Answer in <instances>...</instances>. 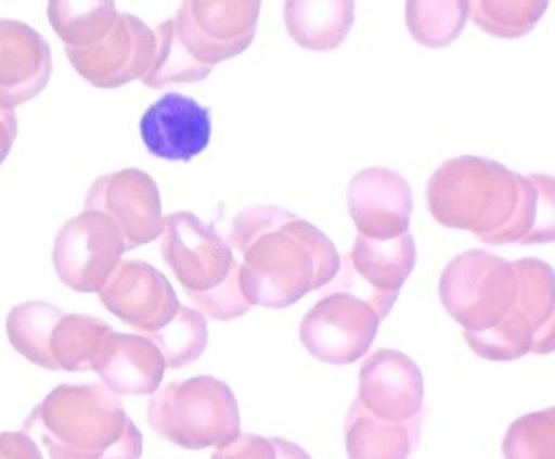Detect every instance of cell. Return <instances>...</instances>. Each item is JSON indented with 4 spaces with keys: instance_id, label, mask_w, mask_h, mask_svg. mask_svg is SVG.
<instances>
[{
    "instance_id": "26",
    "label": "cell",
    "mask_w": 555,
    "mask_h": 459,
    "mask_svg": "<svg viewBox=\"0 0 555 459\" xmlns=\"http://www.w3.org/2000/svg\"><path fill=\"white\" fill-rule=\"evenodd\" d=\"M469 2H408L409 30L421 44L442 48L461 35L468 21Z\"/></svg>"
},
{
    "instance_id": "13",
    "label": "cell",
    "mask_w": 555,
    "mask_h": 459,
    "mask_svg": "<svg viewBox=\"0 0 555 459\" xmlns=\"http://www.w3.org/2000/svg\"><path fill=\"white\" fill-rule=\"evenodd\" d=\"M357 399L380 421H412L424 415L423 372L402 352L377 349L360 370Z\"/></svg>"
},
{
    "instance_id": "4",
    "label": "cell",
    "mask_w": 555,
    "mask_h": 459,
    "mask_svg": "<svg viewBox=\"0 0 555 459\" xmlns=\"http://www.w3.org/2000/svg\"><path fill=\"white\" fill-rule=\"evenodd\" d=\"M521 188L524 175L496 161L461 156L434 173L427 203L444 227L468 230L488 245H502L520 205Z\"/></svg>"
},
{
    "instance_id": "2",
    "label": "cell",
    "mask_w": 555,
    "mask_h": 459,
    "mask_svg": "<svg viewBox=\"0 0 555 459\" xmlns=\"http://www.w3.org/2000/svg\"><path fill=\"white\" fill-rule=\"evenodd\" d=\"M229 243L244 255L240 289L250 306L289 308L332 284L341 270L335 243L320 228L279 206L244 209L233 220Z\"/></svg>"
},
{
    "instance_id": "9",
    "label": "cell",
    "mask_w": 555,
    "mask_h": 459,
    "mask_svg": "<svg viewBox=\"0 0 555 459\" xmlns=\"http://www.w3.org/2000/svg\"><path fill=\"white\" fill-rule=\"evenodd\" d=\"M380 323V316L369 301L338 291L312 306L302 319L299 336L317 360L351 365L369 354Z\"/></svg>"
},
{
    "instance_id": "3",
    "label": "cell",
    "mask_w": 555,
    "mask_h": 459,
    "mask_svg": "<svg viewBox=\"0 0 555 459\" xmlns=\"http://www.w3.org/2000/svg\"><path fill=\"white\" fill-rule=\"evenodd\" d=\"M24 433L48 459H141L144 437L122 400L99 384H63L33 409Z\"/></svg>"
},
{
    "instance_id": "8",
    "label": "cell",
    "mask_w": 555,
    "mask_h": 459,
    "mask_svg": "<svg viewBox=\"0 0 555 459\" xmlns=\"http://www.w3.org/2000/svg\"><path fill=\"white\" fill-rule=\"evenodd\" d=\"M126 252L117 225L100 212L83 209L63 225L54 240L57 278L77 293H100L122 264Z\"/></svg>"
},
{
    "instance_id": "7",
    "label": "cell",
    "mask_w": 555,
    "mask_h": 459,
    "mask_svg": "<svg viewBox=\"0 0 555 459\" xmlns=\"http://www.w3.org/2000/svg\"><path fill=\"white\" fill-rule=\"evenodd\" d=\"M260 8L257 0H188L171 17L172 30L188 58L214 72L217 63L238 56L251 44Z\"/></svg>"
},
{
    "instance_id": "19",
    "label": "cell",
    "mask_w": 555,
    "mask_h": 459,
    "mask_svg": "<svg viewBox=\"0 0 555 459\" xmlns=\"http://www.w3.org/2000/svg\"><path fill=\"white\" fill-rule=\"evenodd\" d=\"M423 422L424 415L408 422L380 421L354 399L345 422L348 459H409Z\"/></svg>"
},
{
    "instance_id": "1",
    "label": "cell",
    "mask_w": 555,
    "mask_h": 459,
    "mask_svg": "<svg viewBox=\"0 0 555 459\" xmlns=\"http://www.w3.org/2000/svg\"><path fill=\"white\" fill-rule=\"evenodd\" d=\"M439 294L478 357L512 361L554 352V272L539 258L506 263L466 252L446 267Z\"/></svg>"
},
{
    "instance_id": "29",
    "label": "cell",
    "mask_w": 555,
    "mask_h": 459,
    "mask_svg": "<svg viewBox=\"0 0 555 459\" xmlns=\"http://www.w3.org/2000/svg\"><path fill=\"white\" fill-rule=\"evenodd\" d=\"M554 428V407L517 419L503 439V456L505 459H555Z\"/></svg>"
},
{
    "instance_id": "12",
    "label": "cell",
    "mask_w": 555,
    "mask_h": 459,
    "mask_svg": "<svg viewBox=\"0 0 555 459\" xmlns=\"http://www.w3.org/2000/svg\"><path fill=\"white\" fill-rule=\"evenodd\" d=\"M99 294L107 311L142 336L168 327L181 306L168 278L144 260L120 264Z\"/></svg>"
},
{
    "instance_id": "27",
    "label": "cell",
    "mask_w": 555,
    "mask_h": 459,
    "mask_svg": "<svg viewBox=\"0 0 555 459\" xmlns=\"http://www.w3.org/2000/svg\"><path fill=\"white\" fill-rule=\"evenodd\" d=\"M154 38H156V53H154L153 66L142 80L145 87L163 90L172 85L198 84L211 73V69L202 68L188 58L176 39L171 20H166L156 26Z\"/></svg>"
},
{
    "instance_id": "25",
    "label": "cell",
    "mask_w": 555,
    "mask_h": 459,
    "mask_svg": "<svg viewBox=\"0 0 555 459\" xmlns=\"http://www.w3.org/2000/svg\"><path fill=\"white\" fill-rule=\"evenodd\" d=\"M145 339L156 343L168 369H184L205 354L208 324L202 313L181 304L168 327Z\"/></svg>"
},
{
    "instance_id": "23",
    "label": "cell",
    "mask_w": 555,
    "mask_h": 459,
    "mask_svg": "<svg viewBox=\"0 0 555 459\" xmlns=\"http://www.w3.org/2000/svg\"><path fill=\"white\" fill-rule=\"evenodd\" d=\"M554 240V179L548 175L524 176L521 200L502 245L548 243Z\"/></svg>"
},
{
    "instance_id": "10",
    "label": "cell",
    "mask_w": 555,
    "mask_h": 459,
    "mask_svg": "<svg viewBox=\"0 0 555 459\" xmlns=\"http://www.w3.org/2000/svg\"><path fill=\"white\" fill-rule=\"evenodd\" d=\"M85 209L105 213L117 225L126 252L154 242L163 233L159 188L141 169L129 167L100 176L88 190Z\"/></svg>"
},
{
    "instance_id": "6",
    "label": "cell",
    "mask_w": 555,
    "mask_h": 459,
    "mask_svg": "<svg viewBox=\"0 0 555 459\" xmlns=\"http://www.w3.org/2000/svg\"><path fill=\"white\" fill-rule=\"evenodd\" d=\"M149 424L179 448H223L242 434L238 403L229 385L211 375L157 388L147 406Z\"/></svg>"
},
{
    "instance_id": "30",
    "label": "cell",
    "mask_w": 555,
    "mask_h": 459,
    "mask_svg": "<svg viewBox=\"0 0 555 459\" xmlns=\"http://www.w3.org/2000/svg\"><path fill=\"white\" fill-rule=\"evenodd\" d=\"M211 459H312L302 446L284 437L238 434L230 445L218 448Z\"/></svg>"
},
{
    "instance_id": "5",
    "label": "cell",
    "mask_w": 555,
    "mask_h": 459,
    "mask_svg": "<svg viewBox=\"0 0 555 459\" xmlns=\"http://www.w3.org/2000/svg\"><path fill=\"white\" fill-rule=\"evenodd\" d=\"M160 252L191 303L203 316L232 321L251 306L240 289V264L211 225L188 212L164 218Z\"/></svg>"
},
{
    "instance_id": "24",
    "label": "cell",
    "mask_w": 555,
    "mask_h": 459,
    "mask_svg": "<svg viewBox=\"0 0 555 459\" xmlns=\"http://www.w3.org/2000/svg\"><path fill=\"white\" fill-rule=\"evenodd\" d=\"M63 313L65 311L57 306L41 301L16 306L9 313L5 323L12 348L31 364L54 372L50 357L51 331Z\"/></svg>"
},
{
    "instance_id": "32",
    "label": "cell",
    "mask_w": 555,
    "mask_h": 459,
    "mask_svg": "<svg viewBox=\"0 0 555 459\" xmlns=\"http://www.w3.org/2000/svg\"><path fill=\"white\" fill-rule=\"evenodd\" d=\"M17 117L12 109L0 106V164L4 163L5 157L11 152L12 144L16 141Z\"/></svg>"
},
{
    "instance_id": "22",
    "label": "cell",
    "mask_w": 555,
    "mask_h": 459,
    "mask_svg": "<svg viewBox=\"0 0 555 459\" xmlns=\"http://www.w3.org/2000/svg\"><path fill=\"white\" fill-rule=\"evenodd\" d=\"M120 12L107 0L50 2L48 20L65 42V50H85L102 41L114 29Z\"/></svg>"
},
{
    "instance_id": "17",
    "label": "cell",
    "mask_w": 555,
    "mask_h": 459,
    "mask_svg": "<svg viewBox=\"0 0 555 459\" xmlns=\"http://www.w3.org/2000/svg\"><path fill=\"white\" fill-rule=\"evenodd\" d=\"M417 263L411 233L390 240H373L358 233L353 251L345 258L343 272L357 276L370 285L369 303L382 321L392 311L400 289Z\"/></svg>"
},
{
    "instance_id": "20",
    "label": "cell",
    "mask_w": 555,
    "mask_h": 459,
    "mask_svg": "<svg viewBox=\"0 0 555 459\" xmlns=\"http://www.w3.org/2000/svg\"><path fill=\"white\" fill-rule=\"evenodd\" d=\"M284 21L297 44L306 50L332 51L350 35L354 2L350 0H299L284 4Z\"/></svg>"
},
{
    "instance_id": "11",
    "label": "cell",
    "mask_w": 555,
    "mask_h": 459,
    "mask_svg": "<svg viewBox=\"0 0 555 459\" xmlns=\"http://www.w3.org/2000/svg\"><path fill=\"white\" fill-rule=\"evenodd\" d=\"M81 78L96 88H118L144 80L156 53L154 30L138 15L120 12L114 29L85 50H65Z\"/></svg>"
},
{
    "instance_id": "28",
    "label": "cell",
    "mask_w": 555,
    "mask_h": 459,
    "mask_svg": "<svg viewBox=\"0 0 555 459\" xmlns=\"http://www.w3.org/2000/svg\"><path fill=\"white\" fill-rule=\"evenodd\" d=\"M548 2H506L478 0L469 2L468 17L481 29L499 38H520L533 29Z\"/></svg>"
},
{
    "instance_id": "31",
    "label": "cell",
    "mask_w": 555,
    "mask_h": 459,
    "mask_svg": "<svg viewBox=\"0 0 555 459\" xmlns=\"http://www.w3.org/2000/svg\"><path fill=\"white\" fill-rule=\"evenodd\" d=\"M0 459H44L35 437L24 431L0 433Z\"/></svg>"
},
{
    "instance_id": "16",
    "label": "cell",
    "mask_w": 555,
    "mask_h": 459,
    "mask_svg": "<svg viewBox=\"0 0 555 459\" xmlns=\"http://www.w3.org/2000/svg\"><path fill=\"white\" fill-rule=\"evenodd\" d=\"M53 75L47 39L21 21L0 20V106L16 109L41 93Z\"/></svg>"
},
{
    "instance_id": "14",
    "label": "cell",
    "mask_w": 555,
    "mask_h": 459,
    "mask_svg": "<svg viewBox=\"0 0 555 459\" xmlns=\"http://www.w3.org/2000/svg\"><path fill=\"white\" fill-rule=\"evenodd\" d=\"M414 197L409 182L392 169L370 167L348 188V209L358 233L390 240L409 233Z\"/></svg>"
},
{
    "instance_id": "15",
    "label": "cell",
    "mask_w": 555,
    "mask_h": 459,
    "mask_svg": "<svg viewBox=\"0 0 555 459\" xmlns=\"http://www.w3.org/2000/svg\"><path fill=\"white\" fill-rule=\"evenodd\" d=\"M139 129L153 156L188 163L211 141V114L191 97L166 93L144 112Z\"/></svg>"
},
{
    "instance_id": "21",
    "label": "cell",
    "mask_w": 555,
    "mask_h": 459,
    "mask_svg": "<svg viewBox=\"0 0 555 459\" xmlns=\"http://www.w3.org/2000/svg\"><path fill=\"white\" fill-rule=\"evenodd\" d=\"M114 328L95 316L63 313L54 323L50 357L56 370L90 372L103 340Z\"/></svg>"
},
{
    "instance_id": "18",
    "label": "cell",
    "mask_w": 555,
    "mask_h": 459,
    "mask_svg": "<svg viewBox=\"0 0 555 459\" xmlns=\"http://www.w3.org/2000/svg\"><path fill=\"white\" fill-rule=\"evenodd\" d=\"M166 360L156 343L142 334L112 330L93 361L103 387L115 395H151L160 387Z\"/></svg>"
}]
</instances>
